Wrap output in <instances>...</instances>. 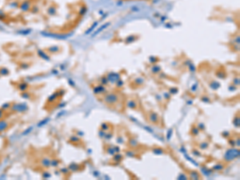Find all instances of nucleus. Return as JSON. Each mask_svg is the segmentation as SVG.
Masks as SVG:
<instances>
[{
  "label": "nucleus",
  "instance_id": "1a4fd4ad",
  "mask_svg": "<svg viewBox=\"0 0 240 180\" xmlns=\"http://www.w3.org/2000/svg\"><path fill=\"white\" fill-rule=\"evenodd\" d=\"M191 134H192V135H194V136L199 135V128H198L197 127H195V126H194V127L191 128Z\"/></svg>",
  "mask_w": 240,
  "mask_h": 180
},
{
  "label": "nucleus",
  "instance_id": "6e6552de",
  "mask_svg": "<svg viewBox=\"0 0 240 180\" xmlns=\"http://www.w3.org/2000/svg\"><path fill=\"white\" fill-rule=\"evenodd\" d=\"M208 147H209V142H202L199 145V147L201 150H206L208 148Z\"/></svg>",
  "mask_w": 240,
  "mask_h": 180
},
{
  "label": "nucleus",
  "instance_id": "f257e3e1",
  "mask_svg": "<svg viewBox=\"0 0 240 180\" xmlns=\"http://www.w3.org/2000/svg\"><path fill=\"white\" fill-rule=\"evenodd\" d=\"M239 150L238 149H235V148H230L228 149L227 151L225 152L224 154V160L226 162H231L234 159H235L239 157Z\"/></svg>",
  "mask_w": 240,
  "mask_h": 180
},
{
  "label": "nucleus",
  "instance_id": "f8f14e48",
  "mask_svg": "<svg viewBox=\"0 0 240 180\" xmlns=\"http://www.w3.org/2000/svg\"><path fill=\"white\" fill-rule=\"evenodd\" d=\"M109 129H110V126H109V124L106 123H102V125H101V130H103L106 131V130H108Z\"/></svg>",
  "mask_w": 240,
  "mask_h": 180
},
{
  "label": "nucleus",
  "instance_id": "7ed1b4c3",
  "mask_svg": "<svg viewBox=\"0 0 240 180\" xmlns=\"http://www.w3.org/2000/svg\"><path fill=\"white\" fill-rule=\"evenodd\" d=\"M149 120L151 123H158V122L159 121V115L154 111H151L149 114Z\"/></svg>",
  "mask_w": 240,
  "mask_h": 180
},
{
  "label": "nucleus",
  "instance_id": "f3484780",
  "mask_svg": "<svg viewBox=\"0 0 240 180\" xmlns=\"http://www.w3.org/2000/svg\"><path fill=\"white\" fill-rule=\"evenodd\" d=\"M172 134H173V129H170L167 132V135H166V139L167 140H171V136H172Z\"/></svg>",
  "mask_w": 240,
  "mask_h": 180
},
{
  "label": "nucleus",
  "instance_id": "5701e85b",
  "mask_svg": "<svg viewBox=\"0 0 240 180\" xmlns=\"http://www.w3.org/2000/svg\"><path fill=\"white\" fill-rule=\"evenodd\" d=\"M192 154H195V155H196V156H201V153L199 152V151H196V150H194V151H192Z\"/></svg>",
  "mask_w": 240,
  "mask_h": 180
},
{
  "label": "nucleus",
  "instance_id": "a878e982",
  "mask_svg": "<svg viewBox=\"0 0 240 180\" xmlns=\"http://www.w3.org/2000/svg\"><path fill=\"white\" fill-rule=\"evenodd\" d=\"M117 140H118V143H121V144H122V143H123V139H120V138H118V139H117Z\"/></svg>",
  "mask_w": 240,
  "mask_h": 180
},
{
  "label": "nucleus",
  "instance_id": "9b49d317",
  "mask_svg": "<svg viewBox=\"0 0 240 180\" xmlns=\"http://www.w3.org/2000/svg\"><path fill=\"white\" fill-rule=\"evenodd\" d=\"M126 155L128 156V157L135 158L136 157V153L134 151H126Z\"/></svg>",
  "mask_w": 240,
  "mask_h": 180
},
{
  "label": "nucleus",
  "instance_id": "0eeeda50",
  "mask_svg": "<svg viewBox=\"0 0 240 180\" xmlns=\"http://www.w3.org/2000/svg\"><path fill=\"white\" fill-rule=\"evenodd\" d=\"M224 168V166L223 165V164H221V163H217V164H215V165H214L213 166V167H212V169L214 170V171H222Z\"/></svg>",
  "mask_w": 240,
  "mask_h": 180
},
{
  "label": "nucleus",
  "instance_id": "6ab92c4d",
  "mask_svg": "<svg viewBox=\"0 0 240 180\" xmlns=\"http://www.w3.org/2000/svg\"><path fill=\"white\" fill-rule=\"evenodd\" d=\"M113 137V134L111 133H107V134H106L105 135V136H104V138H105V139L106 140H110V139H111V138Z\"/></svg>",
  "mask_w": 240,
  "mask_h": 180
},
{
  "label": "nucleus",
  "instance_id": "dca6fc26",
  "mask_svg": "<svg viewBox=\"0 0 240 180\" xmlns=\"http://www.w3.org/2000/svg\"><path fill=\"white\" fill-rule=\"evenodd\" d=\"M107 153L110 154H111V155L115 154V150H114V147H108V148H107Z\"/></svg>",
  "mask_w": 240,
  "mask_h": 180
},
{
  "label": "nucleus",
  "instance_id": "412c9836",
  "mask_svg": "<svg viewBox=\"0 0 240 180\" xmlns=\"http://www.w3.org/2000/svg\"><path fill=\"white\" fill-rule=\"evenodd\" d=\"M222 135H223V137H224V138H229L231 136V133L228 131H224L222 133Z\"/></svg>",
  "mask_w": 240,
  "mask_h": 180
},
{
  "label": "nucleus",
  "instance_id": "9d476101",
  "mask_svg": "<svg viewBox=\"0 0 240 180\" xmlns=\"http://www.w3.org/2000/svg\"><path fill=\"white\" fill-rule=\"evenodd\" d=\"M190 178H192L193 179H198V178H200V176H199V174L198 173L197 171H193V172H190Z\"/></svg>",
  "mask_w": 240,
  "mask_h": 180
},
{
  "label": "nucleus",
  "instance_id": "39448f33",
  "mask_svg": "<svg viewBox=\"0 0 240 180\" xmlns=\"http://www.w3.org/2000/svg\"><path fill=\"white\" fill-rule=\"evenodd\" d=\"M139 142L137 141V139H135V138H130V140H129V145L130 147L132 148H135V147H137L139 146Z\"/></svg>",
  "mask_w": 240,
  "mask_h": 180
},
{
  "label": "nucleus",
  "instance_id": "a211bd4d",
  "mask_svg": "<svg viewBox=\"0 0 240 180\" xmlns=\"http://www.w3.org/2000/svg\"><path fill=\"white\" fill-rule=\"evenodd\" d=\"M228 143L230 144V146H231V147H235L236 146L235 140L233 139H229V140H228Z\"/></svg>",
  "mask_w": 240,
  "mask_h": 180
},
{
  "label": "nucleus",
  "instance_id": "20e7f679",
  "mask_svg": "<svg viewBox=\"0 0 240 180\" xmlns=\"http://www.w3.org/2000/svg\"><path fill=\"white\" fill-rule=\"evenodd\" d=\"M127 106L130 109H137L138 108V103L135 100H128L127 102Z\"/></svg>",
  "mask_w": 240,
  "mask_h": 180
},
{
  "label": "nucleus",
  "instance_id": "2eb2a0df",
  "mask_svg": "<svg viewBox=\"0 0 240 180\" xmlns=\"http://www.w3.org/2000/svg\"><path fill=\"white\" fill-rule=\"evenodd\" d=\"M153 153H154L155 154H163V150L161 148H155L153 150Z\"/></svg>",
  "mask_w": 240,
  "mask_h": 180
},
{
  "label": "nucleus",
  "instance_id": "393cba45",
  "mask_svg": "<svg viewBox=\"0 0 240 180\" xmlns=\"http://www.w3.org/2000/svg\"><path fill=\"white\" fill-rule=\"evenodd\" d=\"M202 101H203V102H206V103H210V99H209L208 98H207V97H203V98H202Z\"/></svg>",
  "mask_w": 240,
  "mask_h": 180
},
{
  "label": "nucleus",
  "instance_id": "4468645a",
  "mask_svg": "<svg viewBox=\"0 0 240 180\" xmlns=\"http://www.w3.org/2000/svg\"><path fill=\"white\" fill-rule=\"evenodd\" d=\"M197 127L199 128V130H202V131H204L206 130V126L203 123H199V124L197 125Z\"/></svg>",
  "mask_w": 240,
  "mask_h": 180
},
{
  "label": "nucleus",
  "instance_id": "4be33fe9",
  "mask_svg": "<svg viewBox=\"0 0 240 180\" xmlns=\"http://www.w3.org/2000/svg\"><path fill=\"white\" fill-rule=\"evenodd\" d=\"M99 137H100V138H104V136H105V135H106L105 131H104V130H99Z\"/></svg>",
  "mask_w": 240,
  "mask_h": 180
},
{
  "label": "nucleus",
  "instance_id": "ddd939ff",
  "mask_svg": "<svg viewBox=\"0 0 240 180\" xmlns=\"http://www.w3.org/2000/svg\"><path fill=\"white\" fill-rule=\"evenodd\" d=\"M233 124L235 127H239V116H235V119L233 120Z\"/></svg>",
  "mask_w": 240,
  "mask_h": 180
},
{
  "label": "nucleus",
  "instance_id": "b1692460",
  "mask_svg": "<svg viewBox=\"0 0 240 180\" xmlns=\"http://www.w3.org/2000/svg\"><path fill=\"white\" fill-rule=\"evenodd\" d=\"M114 147V150H115V153H119V151H120V148H119V147L115 146V147Z\"/></svg>",
  "mask_w": 240,
  "mask_h": 180
},
{
  "label": "nucleus",
  "instance_id": "aec40b11",
  "mask_svg": "<svg viewBox=\"0 0 240 180\" xmlns=\"http://www.w3.org/2000/svg\"><path fill=\"white\" fill-rule=\"evenodd\" d=\"M178 179H187V177L186 176V175H184L183 173H180L178 177Z\"/></svg>",
  "mask_w": 240,
  "mask_h": 180
},
{
  "label": "nucleus",
  "instance_id": "423d86ee",
  "mask_svg": "<svg viewBox=\"0 0 240 180\" xmlns=\"http://www.w3.org/2000/svg\"><path fill=\"white\" fill-rule=\"evenodd\" d=\"M123 155L121 154H119V153H115V154H114V157H113V161H115V162H117V163H119V162H121L122 160H123Z\"/></svg>",
  "mask_w": 240,
  "mask_h": 180
},
{
  "label": "nucleus",
  "instance_id": "f03ea898",
  "mask_svg": "<svg viewBox=\"0 0 240 180\" xmlns=\"http://www.w3.org/2000/svg\"><path fill=\"white\" fill-rule=\"evenodd\" d=\"M105 103L109 106H114L118 103V95L115 93H109L104 97Z\"/></svg>",
  "mask_w": 240,
  "mask_h": 180
}]
</instances>
